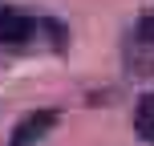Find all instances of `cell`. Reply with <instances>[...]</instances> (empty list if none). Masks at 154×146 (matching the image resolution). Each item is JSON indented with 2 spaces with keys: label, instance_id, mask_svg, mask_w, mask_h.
<instances>
[{
  "label": "cell",
  "instance_id": "2",
  "mask_svg": "<svg viewBox=\"0 0 154 146\" xmlns=\"http://www.w3.org/2000/svg\"><path fill=\"white\" fill-rule=\"evenodd\" d=\"M32 37V20L16 8H0V45H24Z\"/></svg>",
  "mask_w": 154,
  "mask_h": 146
},
{
  "label": "cell",
  "instance_id": "3",
  "mask_svg": "<svg viewBox=\"0 0 154 146\" xmlns=\"http://www.w3.org/2000/svg\"><path fill=\"white\" fill-rule=\"evenodd\" d=\"M134 130H138V138H146L154 146V93L138 98V106H134Z\"/></svg>",
  "mask_w": 154,
  "mask_h": 146
},
{
  "label": "cell",
  "instance_id": "4",
  "mask_svg": "<svg viewBox=\"0 0 154 146\" xmlns=\"http://www.w3.org/2000/svg\"><path fill=\"white\" fill-rule=\"evenodd\" d=\"M138 37H142V41H150V45H154V12H146V16L138 20Z\"/></svg>",
  "mask_w": 154,
  "mask_h": 146
},
{
  "label": "cell",
  "instance_id": "1",
  "mask_svg": "<svg viewBox=\"0 0 154 146\" xmlns=\"http://www.w3.org/2000/svg\"><path fill=\"white\" fill-rule=\"evenodd\" d=\"M53 122H57V114H53V110H32V114H24L20 122H16L12 138H8L4 146H37L49 130H53Z\"/></svg>",
  "mask_w": 154,
  "mask_h": 146
}]
</instances>
